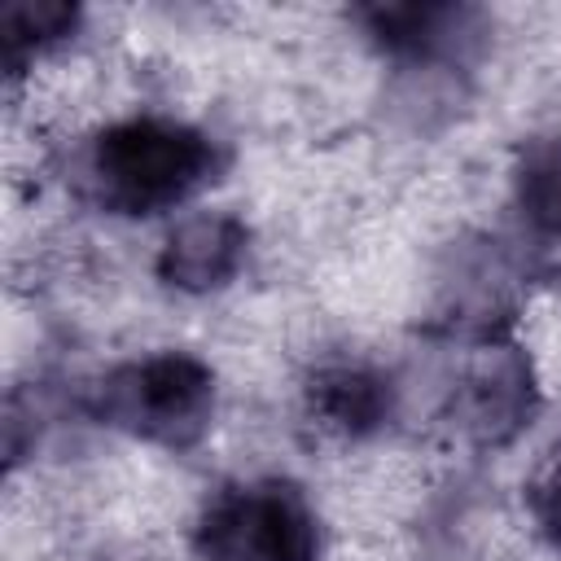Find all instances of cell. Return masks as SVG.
Segmentation results:
<instances>
[{
	"label": "cell",
	"mask_w": 561,
	"mask_h": 561,
	"mask_svg": "<svg viewBox=\"0 0 561 561\" xmlns=\"http://www.w3.org/2000/svg\"><path fill=\"white\" fill-rule=\"evenodd\" d=\"M219 167L224 149L210 131L167 114H131L88 140L79 193L105 215L145 219L193 202Z\"/></svg>",
	"instance_id": "6da1fadb"
},
{
	"label": "cell",
	"mask_w": 561,
	"mask_h": 561,
	"mask_svg": "<svg viewBox=\"0 0 561 561\" xmlns=\"http://www.w3.org/2000/svg\"><path fill=\"white\" fill-rule=\"evenodd\" d=\"M219 408L215 368L188 351H153L110 368L92 390V412L101 425L162 447L188 451L197 447Z\"/></svg>",
	"instance_id": "7a4b0ae2"
},
{
	"label": "cell",
	"mask_w": 561,
	"mask_h": 561,
	"mask_svg": "<svg viewBox=\"0 0 561 561\" xmlns=\"http://www.w3.org/2000/svg\"><path fill=\"white\" fill-rule=\"evenodd\" d=\"M320 513L289 478L219 486L193 522L197 561H320Z\"/></svg>",
	"instance_id": "3957f363"
},
{
	"label": "cell",
	"mask_w": 561,
	"mask_h": 561,
	"mask_svg": "<svg viewBox=\"0 0 561 561\" xmlns=\"http://www.w3.org/2000/svg\"><path fill=\"white\" fill-rule=\"evenodd\" d=\"M535 373L517 342L508 337H482L451 386V421L456 430L478 447H504L513 443L530 416H535Z\"/></svg>",
	"instance_id": "277c9868"
},
{
	"label": "cell",
	"mask_w": 561,
	"mask_h": 561,
	"mask_svg": "<svg viewBox=\"0 0 561 561\" xmlns=\"http://www.w3.org/2000/svg\"><path fill=\"white\" fill-rule=\"evenodd\" d=\"M359 22L368 39L412 66H460L486 39V13L473 4H368Z\"/></svg>",
	"instance_id": "5b68a950"
},
{
	"label": "cell",
	"mask_w": 561,
	"mask_h": 561,
	"mask_svg": "<svg viewBox=\"0 0 561 561\" xmlns=\"http://www.w3.org/2000/svg\"><path fill=\"white\" fill-rule=\"evenodd\" d=\"M250 228L232 210H193L184 215L162 250H158V280L180 294H215L245 267Z\"/></svg>",
	"instance_id": "8992f818"
},
{
	"label": "cell",
	"mask_w": 561,
	"mask_h": 561,
	"mask_svg": "<svg viewBox=\"0 0 561 561\" xmlns=\"http://www.w3.org/2000/svg\"><path fill=\"white\" fill-rule=\"evenodd\" d=\"M307 408L324 430L368 438L394 416V381L373 364H329L307 381Z\"/></svg>",
	"instance_id": "52a82bcc"
},
{
	"label": "cell",
	"mask_w": 561,
	"mask_h": 561,
	"mask_svg": "<svg viewBox=\"0 0 561 561\" xmlns=\"http://www.w3.org/2000/svg\"><path fill=\"white\" fill-rule=\"evenodd\" d=\"M75 31H79V9L66 0H9L0 9L4 66L18 75L48 48L66 44Z\"/></svg>",
	"instance_id": "ba28073f"
},
{
	"label": "cell",
	"mask_w": 561,
	"mask_h": 561,
	"mask_svg": "<svg viewBox=\"0 0 561 561\" xmlns=\"http://www.w3.org/2000/svg\"><path fill=\"white\" fill-rule=\"evenodd\" d=\"M513 188L522 219L543 237H561V131L539 136L522 149Z\"/></svg>",
	"instance_id": "9c48e42d"
},
{
	"label": "cell",
	"mask_w": 561,
	"mask_h": 561,
	"mask_svg": "<svg viewBox=\"0 0 561 561\" xmlns=\"http://www.w3.org/2000/svg\"><path fill=\"white\" fill-rule=\"evenodd\" d=\"M530 517L543 530V539L561 548V456L530 482Z\"/></svg>",
	"instance_id": "30bf717a"
}]
</instances>
